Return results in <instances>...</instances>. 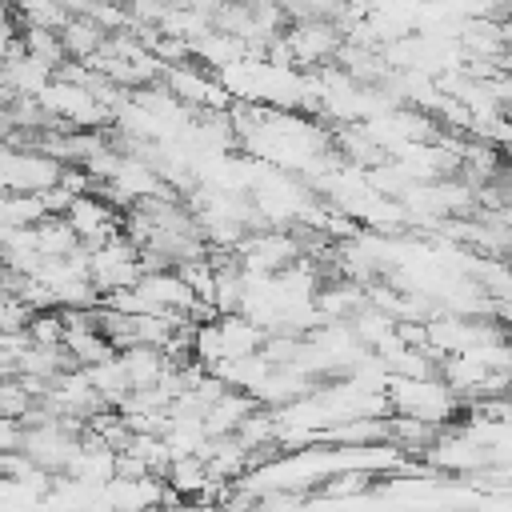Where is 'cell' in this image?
<instances>
[{
	"label": "cell",
	"instance_id": "obj_1",
	"mask_svg": "<svg viewBox=\"0 0 512 512\" xmlns=\"http://www.w3.org/2000/svg\"><path fill=\"white\" fill-rule=\"evenodd\" d=\"M384 396H388V408L420 416V420H432V424H444L460 408L456 392L436 376H388L384 380Z\"/></svg>",
	"mask_w": 512,
	"mask_h": 512
},
{
	"label": "cell",
	"instance_id": "obj_2",
	"mask_svg": "<svg viewBox=\"0 0 512 512\" xmlns=\"http://www.w3.org/2000/svg\"><path fill=\"white\" fill-rule=\"evenodd\" d=\"M284 40H288L296 64H320V60L336 56V48H340L344 36H340V28H336L332 20L308 16V20H296V24L284 32Z\"/></svg>",
	"mask_w": 512,
	"mask_h": 512
},
{
	"label": "cell",
	"instance_id": "obj_3",
	"mask_svg": "<svg viewBox=\"0 0 512 512\" xmlns=\"http://www.w3.org/2000/svg\"><path fill=\"white\" fill-rule=\"evenodd\" d=\"M52 64H44L40 56H32V52H20V56H8L4 64H0V88L8 92V96H36L48 80H52Z\"/></svg>",
	"mask_w": 512,
	"mask_h": 512
},
{
	"label": "cell",
	"instance_id": "obj_4",
	"mask_svg": "<svg viewBox=\"0 0 512 512\" xmlns=\"http://www.w3.org/2000/svg\"><path fill=\"white\" fill-rule=\"evenodd\" d=\"M252 408H256V400H252L248 392H240V388H224V392L204 408L200 424H204L208 436H228V432H236V424H240Z\"/></svg>",
	"mask_w": 512,
	"mask_h": 512
},
{
	"label": "cell",
	"instance_id": "obj_5",
	"mask_svg": "<svg viewBox=\"0 0 512 512\" xmlns=\"http://www.w3.org/2000/svg\"><path fill=\"white\" fill-rule=\"evenodd\" d=\"M116 356H120V364H124L132 388H148V384H156V380L164 376V368H168L164 348H156V344H140V340L116 348Z\"/></svg>",
	"mask_w": 512,
	"mask_h": 512
},
{
	"label": "cell",
	"instance_id": "obj_6",
	"mask_svg": "<svg viewBox=\"0 0 512 512\" xmlns=\"http://www.w3.org/2000/svg\"><path fill=\"white\" fill-rule=\"evenodd\" d=\"M216 332H220L224 356H248L264 340V328L256 320H248L244 312H216Z\"/></svg>",
	"mask_w": 512,
	"mask_h": 512
},
{
	"label": "cell",
	"instance_id": "obj_7",
	"mask_svg": "<svg viewBox=\"0 0 512 512\" xmlns=\"http://www.w3.org/2000/svg\"><path fill=\"white\" fill-rule=\"evenodd\" d=\"M56 36H60V44H64V56H72V60H88L100 44H104V28L92 20V16H84V12H72L60 28H56Z\"/></svg>",
	"mask_w": 512,
	"mask_h": 512
},
{
	"label": "cell",
	"instance_id": "obj_8",
	"mask_svg": "<svg viewBox=\"0 0 512 512\" xmlns=\"http://www.w3.org/2000/svg\"><path fill=\"white\" fill-rule=\"evenodd\" d=\"M312 304H316V312H320V324H324V320H348V316L364 304V288H360V280H340V284L320 288V292L312 296Z\"/></svg>",
	"mask_w": 512,
	"mask_h": 512
},
{
	"label": "cell",
	"instance_id": "obj_9",
	"mask_svg": "<svg viewBox=\"0 0 512 512\" xmlns=\"http://www.w3.org/2000/svg\"><path fill=\"white\" fill-rule=\"evenodd\" d=\"M84 376H88V384L104 396V404L108 408H116L124 396H128V372H124V364H120V356L112 352V356H104V360H96V364H88L84 368Z\"/></svg>",
	"mask_w": 512,
	"mask_h": 512
},
{
	"label": "cell",
	"instance_id": "obj_10",
	"mask_svg": "<svg viewBox=\"0 0 512 512\" xmlns=\"http://www.w3.org/2000/svg\"><path fill=\"white\" fill-rule=\"evenodd\" d=\"M32 240H36V248L44 252V256H68L80 240H76V232H72V224L64 220V212H44L36 224H32Z\"/></svg>",
	"mask_w": 512,
	"mask_h": 512
},
{
	"label": "cell",
	"instance_id": "obj_11",
	"mask_svg": "<svg viewBox=\"0 0 512 512\" xmlns=\"http://www.w3.org/2000/svg\"><path fill=\"white\" fill-rule=\"evenodd\" d=\"M64 348H68L72 364H80V368H88V364H96V360H104V356H112V352H116V348L108 344V336H104L96 324L64 328Z\"/></svg>",
	"mask_w": 512,
	"mask_h": 512
},
{
	"label": "cell",
	"instance_id": "obj_12",
	"mask_svg": "<svg viewBox=\"0 0 512 512\" xmlns=\"http://www.w3.org/2000/svg\"><path fill=\"white\" fill-rule=\"evenodd\" d=\"M384 424H388V440L396 448H404V452H424L436 440V432H440V424L420 420V416H408V412H400V416H392Z\"/></svg>",
	"mask_w": 512,
	"mask_h": 512
},
{
	"label": "cell",
	"instance_id": "obj_13",
	"mask_svg": "<svg viewBox=\"0 0 512 512\" xmlns=\"http://www.w3.org/2000/svg\"><path fill=\"white\" fill-rule=\"evenodd\" d=\"M164 484H168V488H176L180 496H192V500H196V492L208 484L204 460H200L196 452H188V456H172V460H168V468H164Z\"/></svg>",
	"mask_w": 512,
	"mask_h": 512
},
{
	"label": "cell",
	"instance_id": "obj_14",
	"mask_svg": "<svg viewBox=\"0 0 512 512\" xmlns=\"http://www.w3.org/2000/svg\"><path fill=\"white\" fill-rule=\"evenodd\" d=\"M0 216H4L12 228H20V224H36V220L44 216V200H40V192H4V200H0Z\"/></svg>",
	"mask_w": 512,
	"mask_h": 512
},
{
	"label": "cell",
	"instance_id": "obj_15",
	"mask_svg": "<svg viewBox=\"0 0 512 512\" xmlns=\"http://www.w3.org/2000/svg\"><path fill=\"white\" fill-rule=\"evenodd\" d=\"M20 40H24V52L40 56V60H44V64H52V68L64 60V44H60L56 28H36V24H24Z\"/></svg>",
	"mask_w": 512,
	"mask_h": 512
},
{
	"label": "cell",
	"instance_id": "obj_16",
	"mask_svg": "<svg viewBox=\"0 0 512 512\" xmlns=\"http://www.w3.org/2000/svg\"><path fill=\"white\" fill-rule=\"evenodd\" d=\"M32 344H64V312L60 308H36L24 324Z\"/></svg>",
	"mask_w": 512,
	"mask_h": 512
},
{
	"label": "cell",
	"instance_id": "obj_17",
	"mask_svg": "<svg viewBox=\"0 0 512 512\" xmlns=\"http://www.w3.org/2000/svg\"><path fill=\"white\" fill-rule=\"evenodd\" d=\"M52 296H56V308H96L100 304V288L88 276H76V280L60 284Z\"/></svg>",
	"mask_w": 512,
	"mask_h": 512
},
{
	"label": "cell",
	"instance_id": "obj_18",
	"mask_svg": "<svg viewBox=\"0 0 512 512\" xmlns=\"http://www.w3.org/2000/svg\"><path fill=\"white\" fill-rule=\"evenodd\" d=\"M368 488H372V472L368 468H348L332 484H324V496H348V492H368Z\"/></svg>",
	"mask_w": 512,
	"mask_h": 512
},
{
	"label": "cell",
	"instance_id": "obj_19",
	"mask_svg": "<svg viewBox=\"0 0 512 512\" xmlns=\"http://www.w3.org/2000/svg\"><path fill=\"white\" fill-rule=\"evenodd\" d=\"M20 440H24V424L16 416H0V452L20 448Z\"/></svg>",
	"mask_w": 512,
	"mask_h": 512
},
{
	"label": "cell",
	"instance_id": "obj_20",
	"mask_svg": "<svg viewBox=\"0 0 512 512\" xmlns=\"http://www.w3.org/2000/svg\"><path fill=\"white\" fill-rule=\"evenodd\" d=\"M40 200H44V212H64V208L72 204V192L60 188V184H52V188L40 192Z\"/></svg>",
	"mask_w": 512,
	"mask_h": 512
}]
</instances>
